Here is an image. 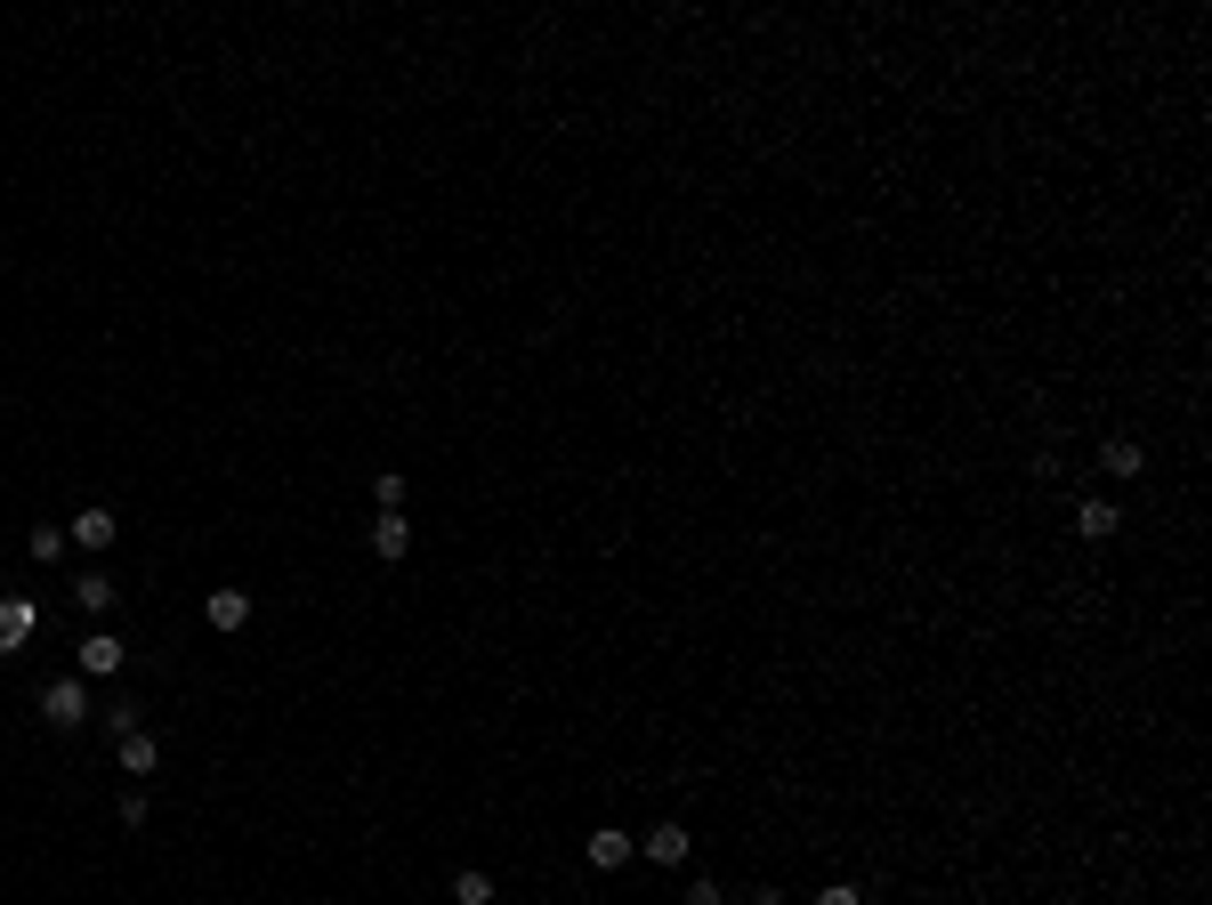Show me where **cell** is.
<instances>
[{
    "label": "cell",
    "instance_id": "cell-1",
    "mask_svg": "<svg viewBox=\"0 0 1212 905\" xmlns=\"http://www.w3.org/2000/svg\"><path fill=\"white\" fill-rule=\"evenodd\" d=\"M41 719H49V728H82V719H89V687L82 680H49L41 687Z\"/></svg>",
    "mask_w": 1212,
    "mask_h": 905
},
{
    "label": "cell",
    "instance_id": "cell-2",
    "mask_svg": "<svg viewBox=\"0 0 1212 905\" xmlns=\"http://www.w3.org/2000/svg\"><path fill=\"white\" fill-rule=\"evenodd\" d=\"M631 849H639V841L623 833V824H599V833L582 841V857L599 865V873H623V865H631Z\"/></svg>",
    "mask_w": 1212,
    "mask_h": 905
},
{
    "label": "cell",
    "instance_id": "cell-3",
    "mask_svg": "<svg viewBox=\"0 0 1212 905\" xmlns=\"http://www.w3.org/2000/svg\"><path fill=\"white\" fill-rule=\"evenodd\" d=\"M65 534H73V541H82V550H114V534H122V517H114L106 502H89V509H82V517H73V526H65Z\"/></svg>",
    "mask_w": 1212,
    "mask_h": 905
},
{
    "label": "cell",
    "instance_id": "cell-4",
    "mask_svg": "<svg viewBox=\"0 0 1212 905\" xmlns=\"http://www.w3.org/2000/svg\"><path fill=\"white\" fill-rule=\"evenodd\" d=\"M404 550H412V526H404L397 509H380V517H372V558H389V566H397Z\"/></svg>",
    "mask_w": 1212,
    "mask_h": 905
},
{
    "label": "cell",
    "instance_id": "cell-5",
    "mask_svg": "<svg viewBox=\"0 0 1212 905\" xmlns=\"http://www.w3.org/2000/svg\"><path fill=\"white\" fill-rule=\"evenodd\" d=\"M82 671H89V680L122 671V639H114V631H89V639H82Z\"/></svg>",
    "mask_w": 1212,
    "mask_h": 905
},
{
    "label": "cell",
    "instance_id": "cell-6",
    "mask_svg": "<svg viewBox=\"0 0 1212 905\" xmlns=\"http://www.w3.org/2000/svg\"><path fill=\"white\" fill-rule=\"evenodd\" d=\"M154 768H162V744H154L146 728H130L122 736V776H154Z\"/></svg>",
    "mask_w": 1212,
    "mask_h": 905
},
{
    "label": "cell",
    "instance_id": "cell-7",
    "mask_svg": "<svg viewBox=\"0 0 1212 905\" xmlns=\"http://www.w3.org/2000/svg\"><path fill=\"white\" fill-rule=\"evenodd\" d=\"M1116 526H1124V509H1116V502H1083V509H1075V534H1083V541H1107Z\"/></svg>",
    "mask_w": 1212,
    "mask_h": 905
},
{
    "label": "cell",
    "instance_id": "cell-8",
    "mask_svg": "<svg viewBox=\"0 0 1212 905\" xmlns=\"http://www.w3.org/2000/svg\"><path fill=\"white\" fill-rule=\"evenodd\" d=\"M687 849H695L687 824H655V833H647V857H655V865H687Z\"/></svg>",
    "mask_w": 1212,
    "mask_h": 905
},
{
    "label": "cell",
    "instance_id": "cell-9",
    "mask_svg": "<svg viewBox=\"0 0 1212 905\" xmlns=\"http://www.w3.org/2000/svg\"><path fill=\"white\" fill-rule=\"evenodd\" d=\"M1140 461H1148V453L1131 445V436H1107V445H1099V470H1107V477H1140Z\"/></svg>",
    "mask_w": 1212,
    "mask_h": 905
},
{
    "label": "cell",
    "instance_id": "cell-10",
    "mask_svg": "<svg viewBox=\"0 0 1212 905\" xmlns=\"http://www.w3.org/2000/svg\"><path fill=\"white\" fill-rule=\"evenodd\" d=\"M251 623V599L243 590H211V631H243Z\"/></svg>",
    "mask_w": 1212,
    "mask_h": 905
},
{
    "label": "cell",
    "instance_id": "cell-11",
    "mask_svg": "<svg viewBox=\"0 0 1212 905\" xmlns=\"http://www.w3.org/2000/svg\"><path fill=\"white\" fill-rule=\"evenodd\" d=\"M73 599H82L89 614H106V607H114V575H106V566H89V575L73 582Z\"/></svg>",
    "mask_w": 1212,
    "mask_h": 905
},
{
    "label": "cell",
    "instance_id": "cell-12",
    "mask_svg": "<svg viewBox=\"0 0 1212 905\" xmlns=\"http://www.w3.org/2000/svg\"><path fill=\"white\" fill-rule=\"evenodd\" d=\"M453 897H461V905H494V873H477V865L453 873Z\"/></svg>",
    "mask_w": 1212,
    "mask_h": 905
},
{
    "label": "cell",
    "instance_id": "cell-13",
    "mask_svg": "<svg viewBox=\"0 0 1212 905\" xmlns=\"http://www.w3.org/2000/svg\"><path fill=\"white\" fill-rule=\"evenodd\" d=\"M65 541H73L65 526H33V541H24V550H33L41 566H57V558H65Z\"/></svg>",
    "mask_w": 1212,
    "mask_h": 905
},
{
    "label": "cell",
    "instance_id": "cell-14",
    "mask_svg": "<svg viewBox=\"0 0 1212 905\" xmlns=\"http://www.w3.org/2000/svg\"><path fill=\"white\" fill-rule=\"evenodd\" d=\"M372 502H380V509H404V477L380 470V477H372Z\"/></svg>",
    "mask_w": 1212,
    "mask_h": 905
},
{
    "label": "cell",
    "instance_id": "cell-15",
    "mask_svg": "<svg viewBox=\"0 0 1212 905\" xmlns=\"http://www.w3.org/2000/svg\"><path fill=\"white\" fill-rule=\"evenodd\" d=\"M0 631H9V646H17L24 631H33V607H0Z\"/></svg>",
    "mask_w": 1212,
    "mask_h": 905
},
{
    "label": "cell",
    "instance_id": "cell-16",
    "mask_svg": "<svg viewBox=\"0 0 1212 905\" xmlns=\"http://www.w3.org/2000/svg\"><path fill=\"white\" fill-rule=\"evenodd\" d=\"M146 817H154V800H146V792H122V824H130V833H138Z\"/></svg>",
    "mask_w": 1212,
    "mask_h": 905
},
{
    "label": "cell",
    "instance_id": "cell-17",
    "mask_svg": "<svg viewBox=\"0 0 1212 905\" xmlns=\"http://www.w3.org/2000/svg\"><path fill=\"white\" fill-rule=\"evenodd\" d=\"M687 905H728V890L719 882H687Z\"/></svg>",
    "mask_w": 1212,
    "mask_h": 905
},
{
    "label": "cell",
    "instance_id": "cell-18",
    "mask_svg": "<svg viewBox=\"0 0 1212 905\" xmlns=\"http://www.w3.org/2000/svg\"><path fill=\"white\" fill-rule=\"evenodd\" d=\"M816 905H865V897L849 890V882H824V890H816Z\"/></svg>",
    "mask_w": 1212,
    "mask_h": 905
},
{
    "label": "cell",
    "instance_id": "cell-19",
    "mask_svg": "<svg viewBox=\"0 0 1212 905\" xmlns=\"http://www.w3.org/2000/svg\"><path fill=\"white\" fill-rule=\"evenodd\" d=\"M752 905H784V897H777V890H752Z\"/></svg>",
    "mask_w": 1212,
    "mask_h": 905
},
{
    "label": "cell",
    "instance_id": "cell-20",
    "mask_svg": "<svg viewBox=\"0 0 1212 905\" xmlns=\"http://www.w3.org/2000/svg\"><path fill=\"white\" fill-rule=\"evenodd\" d=\"M0 646H9V631H0Z\"/></svg>",
    "mask_w": 1212,
    "mask_h": 905
}]
</instances>
